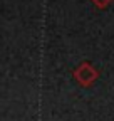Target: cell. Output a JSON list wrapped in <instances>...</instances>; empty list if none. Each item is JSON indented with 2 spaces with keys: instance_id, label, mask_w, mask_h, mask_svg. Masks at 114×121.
<instances>
[{
  "instance_id": "6da1fadb",
  "label": "cell",
  "mask_w": 114,
  "mask_h": 121,
  "mask_svg": "<svg viewBox=\"0 0 114 121\" xmlns=\"http://www.w3.org/2000/svg\"><path fill=\"white\" fill-rule=\"evenodd\" d=\"M97 76H99V72L89 62H82L81 66H77L74 69V78L81 86H91L97 79Z\"/></svg>"
},
{
  "instance_id": "7a4b0ae2",
  "label": "cell",
  "mask_w": 114,
  "mask_h": 121,
  "mask_svg": "<svg viewBox=\"0 0 114 121\" xmlns=\"http://www.w3.org/2000/svg\"><path fill=\"white\" fill-rule=\"evenodd\" d=\"M91 2H92L97 9H106L107 5L112 4V0H91Z\"/></svg>"
}]
</instances>
